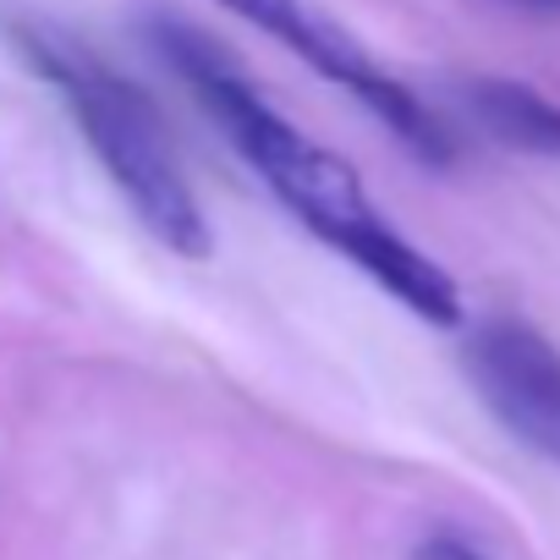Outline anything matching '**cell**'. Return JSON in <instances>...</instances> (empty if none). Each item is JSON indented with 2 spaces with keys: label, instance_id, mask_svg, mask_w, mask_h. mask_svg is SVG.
I'll use <instances>...</instances> for the list:
<instances>
[{
  "label": "cell",
  "instance_id": "4",
  "mask_svg": "<svg viewBox=\"0 0 560 560\" xmlns=\"http://www.w3.org/2000/svg\"><path fill=\"white\" fill-rule=\"evenodd\" d=\"M462 369L489 418L516 445L560 467V347L538 325L494 314L467 330Z\"/></svg>",
  "mask_w": 560,
  "mask_h": 560
},
{
  "label": "cell",
  "instance_id": "2",
  "mask_svg": "<svg viewBox=\"0 0 560 560\" xmlns=\"http://www.w3.org/2000/svg\"><path fill=\"white\" fill-rule=\"evenodd\" d=\"M18 45L34 61V72L67 100L78 132L89 138V149L105 165V176L116 182V192L132 203V214L171 253L203 258L209 220H203V209L176 165V149L165 138L154 100L138 83H127L121 72H110L100 56L78 50L72 39H61L50 28H18Z\"/></svg>",
  "mask_w": 560,
  "mask_h": 560
},
{
  "label": "cell",
  "instance_id": "1",
  "mask_svg": "<svg viewBox=\"0 0 560 560\" xmlns=\"http://www.w3.org/2000/svg\"><path fill=\"white\" fill-rule=\"evenodd\" d=\"M154 50L176 67V78L192 89V100L231 138V149L264 176V187L325 247H336L347 264H358L369 280H380V287L401 308H412L423 325H440V330L462 325V287L456 280L429 253H418L390 220H380L358 171L341 154H330L325 143L303 138L247 83V72L209 34L165 18V23H154Z\"/></svg>",
  "mask_w": 560,
  "mask_h": 560
},
{
  "label": "cell",
  "instance_id": "7",
  "mask_svg": "<svg viewBox=\"0 0 560 560\" xmlns=\"http://www.w3.org/2000/svg\"><path fill=\"white\" fill-rule=\"evenodd\" d=\"M505 7H522V12H538V18H560V0H505Z\"/></svg>",
  "mask_w": 560,
  "mask_h": 560
},
{
  "label": "cell",
  "instance_id": "3",
  "mask_svg": "<svg viewBox=\"0 0 560 560\" xmlns=\"http://www.w3.org/2000/svg\"><path fill=\"white\" fill-rule=\"evenodd\" d=\"M214 7H225L231 18L253 23L258 34H269L275 45H287L298 61H308L325 83L347 89L412 160H423L429 171H445L456 160V138L451 127L401 83L390 78L341 23H330L319 7H308V0H214Z\"/></svg>",
  "mask_w": 560,
  "mask_h": 560
},
{
  "label": "cell",
  "instance_id": "5",
  "mask_svg": "<svg viewBox=\"0 0 560 560\" xmlns=\"http://www.w3.org/2000/svg\"><path fill=\"white\" fill-rule=\"evenodd\" d=\"M467 116L505 149L560 160V100L516 83V78H467L462 83Z\"/></svg>",
  "mask_w": 560,
  "mask_h": 560
},
{
  "label": "cell",
  "instance_id": "6",
  "mask_svg": "<svg viewBox=\"0 0 560 560\" xmlns=\"http://www.w3.org/2000/svg\"><path fill=\"white\" fill-rule=\"evenodd\" d=\"M412 560H483V555L467 538H456V533H434V538H423L412 549Z\"/></svg>",
  "mask_w": 560,
  "mask_h": 560
}]
</instances>
